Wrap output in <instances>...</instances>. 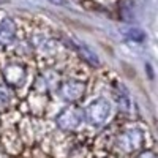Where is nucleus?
Returning <instances> with one entry per match:
<instances>
[{"label": "nucleus", "mask_w": 158, "mask_h": 158, "mask_svg": "<svg viewBox=\"0 0 158 158\" xmlns=\"http://www.w3.org/2000/svg\"><path fill=\"white\" fill-rule=\"evenodd\" d=\"M109 103L104 100H97L89 106L87 109V118L92 125H100L108 118L109 115Z\"/></svg>", "instance_id": "1"}, {"label": "nucleus", "mask_w": 158, "mask_h": 158, "mask_svg": "<svg viewBox=\"0 0 158 158\" xmlns=\"http://www.w3.org/2000/svg\"><path fill=\"white\" fill-rule=\"evenodd\" d=\"M79 120H81V111H77L74 108H68V109H65L59 118H57V122L62 128L65 130H73L79 125Z\"/></svg>", "instance_id": "2"}, {"label": "nucleus", "mask_w": 158, "mask_h": 158, "mask_svg": "<svg viewBox=\"0 0 158 158\" xmlns=\"http://www.w3.org/2000/svg\"><path fill=\"white\" fill-rule=\"evenodd\" d=\"M15 32H16V27L13 24L11 19H5L3 22H0V44L5 46V44H10L15 38Z\"/></svg>", "instance_id": "3"}, {"label": "nucleus", "mask_w": 158, "mask_h": 158, "mask_svg": "<svg viewBox=\"0 0 158 158\" xmlns=\"http://www.w3.org/2000/svg\"><path fill=\"white\" fill-rule=\"evenodd\" d=\"M84 92V84L76 82V81H70L67 84H63L62 87V95L65 100H76L82 95Z\"/></svg>", "instance_id": "4"}, {"label": "nucleus", "mask_w": 158, "mask_h": 158, "mask_svg": "<svg viewBox=\"0 0 158 158\" xmlns=\"http://www.w3.org/2000/svg\"><path fill=\"white\" fill-rule=\"evenodd\" d=\"M81 54H82V57L85 59V60H89L92 65H98V59H97V54H94L90 49H87L85 46H82L81 48Z\"/></svg>", "instance_id": "5"}, {"label": "nucleus", "mask_w": 158, "mask_h": 158, "mask_svg": "<svg viewBox=\"0 0 158 158\" xmlns=\"http://www.w3.org/2000/svg\"><path fill=\"white\" fill-rule=\"evenodd\" d=\"M128 35H130L131 40H135V41H142V40H144V33L141 30H136V29L135 30H130Z\"/></svg>", "instance_id": "6"}, {"label": "nucleus", "mask_w": 158, "mask_h": 158, "mask_svg": "<svg viewBox=\"0 0 158 158\" xmlns=\"http://www.w3.org/2000/svg\"><path fill=\"white\" fill-rule=\"evenodd\" d=\"M54 5H60V6H67V0H51Z\"/></svg>", "instance_id": "7"}, {"label": "nucleus", "mask_w": 158, "mask_h": 158, "mask_svg": "<svg viewBox=\"0 0 158 158\" xmlns=\"http://www.w3.org/2000/svg\"><path fill=\"white\" fill-rule=\"evenodd\" d=\"M139 158H155L153 156V153H150V152H147V153H142Z\"/></svg>", "instance_id": "8"}]
</instances>
